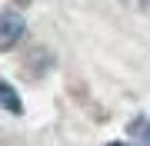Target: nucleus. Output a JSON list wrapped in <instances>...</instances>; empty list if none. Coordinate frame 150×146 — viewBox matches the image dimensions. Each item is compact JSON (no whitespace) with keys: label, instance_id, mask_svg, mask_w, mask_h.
<instances>
[{"label":"nucleus","instance_id":"1","mask_svg":"<svg viewBox=\"0 0 150 146\" xmlns=\"http://www.w3.org/2000/svg\"><path fill=\"white\" fill-rule=\"evenodd\" d=\"M20 37H23V17L13 10H4L0 13V50H10Z\"/></svg>","mask_w":150,"mask_h":146},{"label":"nucleus","instance_id":"2","mask_svg":"<svg viewBox=\"0 0 150 146\" xmlns=\"http://www.w3.org/2000/svg\"><path fill=\"white\" fill-rule=\"evenodd\" d=\"M0 110H7V113H23V103L17 96V90L10 83H4V80H0Z\"/></svg>","mask_w":150,"mask_h":146},{"label":"nucleus","instance_id":"3","mask_svg":"<svg viewBox=\"0 0 150 146\" xmlns=\"http://www.w3.org/2000/svg\"><path fill=\"white\" fill-rule=\"evenodd\" d=\"M134 136H137V146H150V119H137Z\"/></svg>","mask_w":150,"mask_h":146},{"label":"nucleus","instance_id":"4","mask_svg":"<svg viewBox=\"0 0 150 146\" xmlns=\"http://www.w3.org/2000/svg\"><path fill=\"white\" fill-rule=\"evenodd\" d=\"M107 146H127V143H107Z\"/></svg>","mask_w":150,"mask_h":146},{"label":"nucleus","instance_id":"5","mask_svg":"<svg viewBox=\"0 0 150 146\" xmlns=\"http://www.w3.org/2000/svg\"><path fill=\"white\" fill-rule=\"evenodd\" d=\"M20 3H30V0H20Z\"/></svg>","mask_w":150,"mask_h":146}]
</instances>
